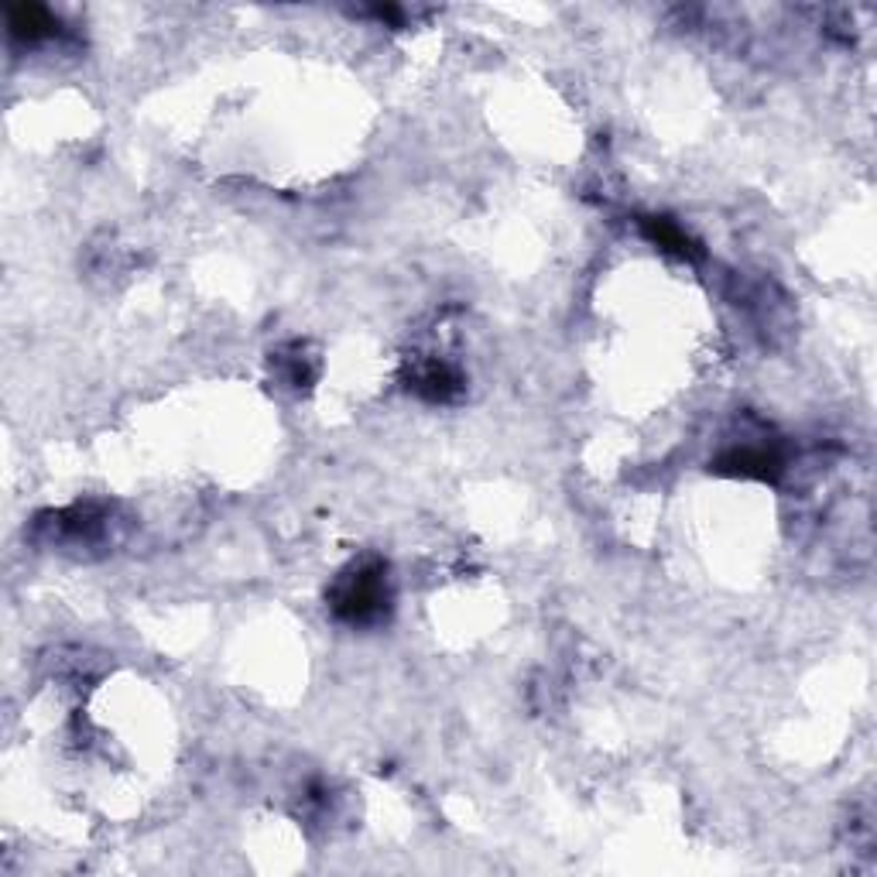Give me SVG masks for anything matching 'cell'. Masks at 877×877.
<instances>
[{
  "label": "cell",
  "mask_w": 877,
  "mask_h": 877,
  "mask_svg": "<svg viewBox=\"0 0 877 877\" xmlns=\"http://www.w3.org/2000/svg\"><path fill=\"white\" fill-rule=\"evenodd\" d=\"M333 613L346 624H377L388 618L391 610V580H388V565L381 559H364L353 562L346 573L337 580L333 594H329Z\"/></svg>",
  "instance_id": "6da1fadb"
},
{
  "label": "cell",
  "mask_w": 877,
  "mask_h": 877,
  "mask_svg": "<svg viewBox=\"0 0 877 877\" xmlns=\"http://www.w3.org/2000/svg\"><path fill=\"white\" fill-rule=\"evenodd\" d=\"M8 28L21 41H41V38H52L59 32V21L52 17L49 8L14 4V8H8Z\"/></svg>",
  "instance_id": "7a4b0ae2"
},
{
  "label": "cell",
  "mask_w": 877,
  "mask_h": 877,
  "mask_svg": "<svg viewBox=\"0 0 877 877\" xmlns=\"http://www.w3.org/2000/svg\"><path fill=\"white\" fill-rule=\"evenodd\" d=\"M460 374L449 367V364H425L418 374H415V391L425 394V398H433V401H449V398H456L460 394Z\"/></svg>",
  "instance_id": "3957f363"
},
{
  "label": "cell",
  "mask_w": 877,
  "mask_h": 877,
  "mask_svg": "<svg viewBox=\"0 0 877 877\" xmlns=\"http://www.w3.org/2000/svg\"><path fill=\"white\" fill-rule=\"evenodd\" d=\"M642 230H645V236H648L651 244L666 247V251H672V254H679V257H696V254H699V247H696L693 236L685 233L682 227H675L672 220L648 217V220H642Z\"/></svg>",
  "instance_id": "277c9868"
}]
</instances>
